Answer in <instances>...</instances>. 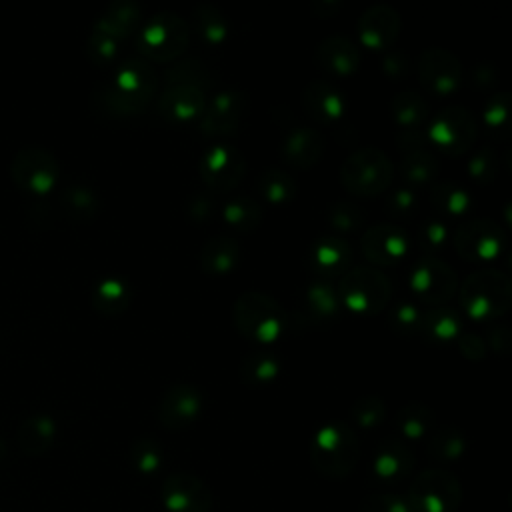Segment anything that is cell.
Returning a JSON list of instances; mask_svg holds the SVG:
<instances>
[{
  "label": "cell",
  "mask_w": 512,
  "mask_h": 512,
  "mask_svg": "<svg viewBox=\"0 0 512 512\" xmlns=\"http://www.w3.org/2000/svg\"><path fill=\"white\" fill-rule=\"evenodd\" d=\"M156 70L144 60H128L118 66L110 84L96 90V108L112 118H128L148 108L156 96Z\"/></svg>",
  "instance_id": "cell-1"
},
{
  "label": "cell",
  "mask_w": 512,
  "mask_h": 512,
  "mask_svg": "<svg viewBox=\"0 0 512 512\" xmlns=\"http://www.w3.org/2000/svg\"><path fill=\"white\" fill-rule=\"evenodd\" d=\"M360 442L356 432L342 420L328 422L316 430L310 442V462L326 478L342 480L356 468Z\"/></svg>",
  "instance_id": "cell-2"
},
{
  "label": "cell",
  "mask_w": 512,
  "mask_h": 512,
  "mask_svg": "<svg viewBox=\"0 0 512 512\" xmlns=\"http://www.w3.org/2000/svg\"><path fill=\"white\" fill-rule=\"evenodd\" d=\"M232 316L240 334L260 344L278 340L288 326V316L280 302L260 290L242 292L234 304Z\"/></svg>",
  "instance_id": "cell-3"
},
{
  "label": "cell",
  "mask_w": 512,
  "mask_h": 512,
  "mask_svg": "<svg viewBox=\"0 0 512 512\" xmlns=\"http://www.w3.org/2000/svg\"><path fill=\"white\" fill-rule=\"evenodd\" d=\"M512 302V284L504 272L478 270L466 276L460 288V304L470 320L502 318Z\"/></svg>",
  "instance_id": "cell-4"
},
{
  "label": "cell",
  "mask_w": 512,
  "mask_h": 512,
  "mask_svg": "<svg viewBox=\"0 0 512 512\" xmlns=\"http://www.w3.org/2000/svg\"><path fill=\"white\" fill-rule=\"evenodd\" d=\"M190 44L188 22L174 12H158L150 16L136 36L138 52L152 62H174Z\"/></svg>",
  "instance_id": "cell-5"
},
{
  "label": "cell",
  "mask_w": 512,
  "mask_h": 512,
  "mask_svg": "<svg viewBox=\"0 0 512 512\" xmlns=\"http://www.w3.org/2000/svg\"><path fill=\"white\" fill-rule=\"evenodd\" d=\"M338 298L348 310L358 316L380 314L392 296V284L386 274L376 268L356 266L340 276Z\"/></svg>",
  "instance_id": "cell-6"
},
{
  "label": "cell",
  "mask_w": 512,
  "mask_h": 512,
  "mask_svg": "<svg viewBox=\"0 0 512 512\" xmlns=\"http://www.w3.org/2000/svg\"><path fill=\"white\" fill-rule=\"evenodd\" d=\"M394 178L390 158L378 148H360L340 166L342 186L356 196H378L388 190Z\"/></svg>",
  "instance_id": "cell-7"
},
{
  "label": "cell",
  "mask_w": 512,
  "mask_h": 512,
  "mask_svg": "<svg viewBox=\"0 0 512 512\" xmlns=\"http://www.w3.org/2000/svg\"><path fill=\"white\" fill-rule=\"evenodd\" d=\"M406 498L416 512H456L462 502V486L448 470L428 468L412 480Z\"/></svg>",
  "instance_id": "cell-8"
},
{
  "label": "cell",
  "mask_w": 512,
  "mask_h": 512,
  "mask_svg": "<svg viewBox=\"0 0 512 512\" xmlns=\"http://www.w3.org/2000/svg\"><path fill=\"white\" fill-rule=\"evenodd\" d=\"M478 126L472 112L464 106H448L434 114L426 138L444 154L460 156L476 140Z\"/></svg>",
  "instance_id": "cell-9"
},
{
  "label": "cell",
  "mask_w": 512,
  "mask_h": 512,
  "mask_svg": "<svg viewBox=\"0 0 512 512\" xmlns=\"http://www.w3.org/2000/svg\"><path fill=\"white\" fill-rule=\"evenodd\" d=\"M60 166L52 152L46 148L30 146L16 152L10 162L12 182L30 194H48L58 182Z\"/></svg>",
  "instance_id": "cell-10"
},
{
  "label": "cell",
  "mask_w": 512,
  "mask_h": 512,
  "mask_svg": "<svg viewBox=\"0 0 512 512\" xmlns=\"http://www.w3.org/2000/svg\"><path fill=\"white\" fill-rule=\"evenodd\" d=\"M410 288L416 298L430 308L444 306L458 288V276L454 268L438 256H420L410 272Z\"/></svg>",
  "instance_id": "cell-11"
},
{
  "label": "cell",
  "mask_w": 512,
  "mask_h": 512,
  "mask_svg": "<svg viewBox=\"0 0 512 512\" xmlns=\"http://www.w3.org/2000/svg\"><path fill=\"white\" fill-rule=\"evenodd\" d=\"M246 174L244 154L228 142L212 144L200 160V178L212 192L234 190Z\"/></svg>",
  "instance_id": "cell-12"
},
{
  "label": "cell",
  "mask_w": 512,
  "mask_h": 512,
  "mask_svg": "<svg viewBox=\"0 0 512 512\" xmlns=\"http://www.w3.org/2000/svg\"><path fill=\"white\" fill-rule=\"evenodd\" d=\"M418 78L424 92L446 98L462 84V64L450 50L426 48L418 58Z\"/></svg>",
  "instance_id": "cell-13"
},
{
  "label": "cell",
  "mask_w": 512,
  "mask_h": 512,
  "mask_svg": "<svg viewBox=\"0 0 512 512\" xmlns=\"http://www.w3.org/2000/svg\"><path fill=\"white\" fill-rule=\"evenodd\" d=\"M452 242L464 260H494L506 248V232L492 220H470L458 226Z\"/></svg>",
  "instance_id": "cell-14"
},
{
  "label": "cell",
  "mask_w": 512,
  "mask_h": 512,
  "mask_svg": "<svg viewBox=\"0 0 512 512\" xmlns=\"http://www.w3.org/2000/svg\"><path fill=\"white\" fill-rule=\"evenodd\" d=\"M248 110V98L238 90H224L212 96L200 116V132L208 138L234 136Z\"/></svg>",
  "instance_id": "cell-15"
},
{
  "label": "cell",
  "mask_w": 512,
  "mask_h": 512,
  "mask_svg": "<svg viewBox=\"0 0 512 512\" xmlns=\"http://www.w3.org/2000/svg\"><path fill=\"white\" fill-rule=\"evenodd\" d=\"M160 498L168 512H210L212 492L190 472H172L164 478Z\"/></svg>",
  "instance_id": "cell-16"
},
{
  "label": "cell",
  "mask_w": 512,
  "mask_h": 512,
  "mask_svg": "<svg viewBox=\"0 0 512 512\" xmlns=\"http://www.w3.org/2000/svg\"><path fill=\"white\" fill-rule=\"evenodd\" d=\"M204 410V398L192 384L170 386L158 404V422L166 430H182L194 424Z\"/></svg>",
  "instance_id": "cell-17"
},
{
  "label": "cell",
  "mask_w": 512,
  "mask_h": 512,
  "mask_svg": "<svg viewBox=\"0 0 512 512\" xmlns=\"http://www.w3.org/2000/svg\"><path fill=\"white\" fill-rule=\"evenodd\" d=\"M362 252L368 262L376 266H394L410 250V240L402 228L396 224H374L370 226L362 240Z\"/></svg>",
  "instance_id": "cell-18"
},
{
  "label": "cell",
  "mask_w": 512,
  "mask_h": 512,
  "mask_svg": "<svg viewBox=\"0 0 512 512\" xmlns=\"http://www.w3.org/2000/svg\"><path fill=\"white\" fill-rule=\"evenodd\" d=\"M208 96L206 90L196 86H166V90L160 94L156 110L158 114L170 122V124H186L194 118H200L206 110Z\"/></svg>",
  "instance_id": "cell-19"
},
{
  "label": "cell",
  "mask_w": 512,
  "mask_h": 512,
  "mask_svg": "<svg viewBox=\"0 0 512 512\" xmlns=\"http://www.w3.org/2000/svg\"><path fill=\"white\" fill-rule=\"evenodd\" d=\"M402 28L400 14L388 4H376L362 12L358 20L360 42L370 50H386L394 44Z\"/></svg>",
  "instance_id": "cell-20"
},
{
  "label": "cell",
  "mask_w": 512,
  "mask_h": 512,
  "mask_svg": "<svg viewBox=\"0 0 512 512\" xmlns=\"http://www.w3.org/2000/svg\"><path fill=\"white\" fill-rule=\"evenodd\" d=\"M302 104L310 118L330 124L340 120L346 114L348 102L344 94L330 82L312 80L302 92Z\"/></svg>",
  "instance_id": "cell-21"
},
{
  "label": "cell",
  "mask_w": 512,
  "mask_h": 512,
  "mask_svg": "<svg viewBox=\"0 0 512 512\" xmlns=\"http://www.w3.org/2000/svg\"><path fill=\"white\" fill-rule=\"evenodd\" d=\"M324 152V138L312 126H294L290 128L280 144V154L284 162L294 168L314 166Z\"/></svg>",
  "instance_id": "cell-22"
},
{
  "label": "cell",
  "mask_w": 512,
  "mask_h": 512,
  "mask_svg": "<svg viewBox=\"0 0 512 512\" xmlns=\"http://www.w3.org/2000/svg\"><path fill=\"white\" fill-rule=\"evenodd\" d=\"M414 468L412 450L398 438H386L378 444L372 458V472L382 482L404 480Z\"/></svg>",
  "instance_id": "cell-23"
},
{
  "label": "cell",
  "mask_w": 512,
  "mask_h": 512,
  "mask_svg": "<svg viewBox=\"0 0 512 512\" xmlns=\"http://www.w3.org/2000/svg\"><path fill=\"white\" fill-rule=\"evenodd\" d=\"M310 266L324 278L342 276L350 270L352 248L346 240L336 236L318 238L310 248Z\"/></svg>",
  "instance_id": "cell-24"
},
{
  "label": "cell",
  "mask_w": 512,
  "mask_h": 512,
  "mask_svg": "<svg viewBox=\"0 0 512 512\" xmlns=\"http://www.w3.org/2000/svg\"><path fill=\"white\" fill-rule=\"evenodd\" d=\"M316 62L332 76H350L360 64V52L350 38L328 36L316 48Z\"/></svg>",
  "instance_id": "cell-25"
},
{
  "label": "cell",
  "mask_w": 512,
  "mask_h": 512,
  "mask_svg": "<svg viewBox=\"0 0 512 512\" xmlns=\"http://www.w3.org/2000/svg\"><path fill=\"white\" fill-rule=\"evenodd\" d=\"M142 22V10L132 0H116L96 18L94 28L116 38L118 42L132 36Z\"/></svg>",
  "instance_id": "cell-26"
},
{
  "label": "cell",
  "mask_w": 512,
  "mask_h": 512,
  "mask_svg": "<svg viewBox=\"0 0 512 512\" xmlns=\"http://www.w3.org/2000/svg\"><path fill=\"white\" fill-rule=\"evenodd\" d=\"M54 440H56V422L48 414L28 416L16 432V442L20 450L28 456L46 454L52 448Z\"/></svg>",
  "instance_id": "cell-27"
},
{
  "label": "cell",
  "mask_w": 512,
  "mask_h": 512,
  "mask_svg": "<svg viewBox=\"0 0 512 512\" xmlns=\"http://www.w3.org/2000/svg\"><path fill=\"white\" fill-rule=\"evenodd\" d=\"M240 262V244L230 236H214L200 250V266L206 274H230Z\"/></svg>",
  "instance_id": "cell-28"
},
{
  "label": "cell",
  "mask_w": 512,
  "mask_h": 512,
  "mask_svg": "<svg viewBox=\"0 0 512 512\" xmlns=\"http://www.w3.org/2000/svg\"><path fill=\"white\" fill-rule=\"evenodd\" d=\"M132 290L124 278L110 276L100 280L92 290V306L106 316L124 312L130 306Z\"/></svg>",
  "instance_id": "cell-29"
},
{
  "label": "cell",
  "mask_w": 512,
  "mask_h": 512,
  "mask_svg": "<svg viewBox=\"0 0 512 512\" xmlns=\"http://www.w3.org/2000/svg\"><path fill=\"white\" fill-rule=\"evenodd\" d=\"M192 28H194L196 36L210 46L222 44L228 36L226 16L214 4H208V2H202L194 8Z\"/></svg>",
  "instance_id": "cell-30"
},
{
  "label": "cell",
  "mask_w": 512,
  "mask_h": 512,
  "mask_svg": "<svg viewBox=\"0 0 512 512\" xmlns=\"http://www.w3.org/2000/svg\"><path fill=\"white\" fill-rule=\"evenodd\" d=\"M222 218L230 228L250 232L256 230L262 224L264 210L260 202L252 196H232L224 208H222Z\"/></svg>",
  "instance_id": "cell-31"
},
{
  "label": "cell",
  "mask_w": 512,
  "mask_h": 512,
  "mask_svg": "<svg viewBox=\"0 0 512 512\" xmlns=\"http://www.w3.org/2000/svg\"><path fill=\"white\" fill-rule=\"evenodd\" d=\"M462 318L448 306H432L422 314L420 334L432 340H452L462 334Z\"/></svg>",
  "instance_id": "cell-32"
},
{
  "label": "cell",
  "mask_w": 512,
  "mask_h": 512,
  "mask_svg": "<svg viewBox=\"0 0 512 512\" xmlns=\"http://www.w3.org/2000/svg\"><path fill=\"white\" fill-rule=\"evenodd\" d=\"M256 190L266 202L282 206L294 200L298 186L288 172L280 168H266L256 178Z\"/></svg>",
  "instance_id": "cell-33"
},
{
  "label": "cell",
  "mask_w": 512,
  "mask_h": 512,
  "mask_svg": "<svg viewBox=\"0 0 512 512\" xmlns=\"http://www.w3.org/2000/svg\"><path fill=\"white\" fill-rule=\"evenodd\" d=\"M304 302H306V310L316 322H328L334 316H338V310H340V298L336 288L324 280L312 282L306 288Z\"/></svg>",
  "instance_id": "cell-34"
},
{
  "label": "cell",
  "mask_w": 512,
  "mask_h": 512,
  "mask_svg": "<svg viewBox=\"0 0 512 512\" xmlns=\"http://www.w3.org/2000/svg\"><path fill=\"white\" fill-rule=\"evenodd\" d=\"M280 372V362L272 352L256 350L242 358L240 378L250 386H266L276 380Z\"/></svg>",
  "instance_id": "cell-35"
},
{
  "label": "cell",
  "mask_w": 512,
  "mask_h": 512,
  "mask_svg": "<svg viewBox=\"0 0 512 512\" xmlns=\"http://www.w3.org/2000/svg\"><path fill=\"white\" fill-rule=\"evenodd\" d=\"M430 202L438 212L460 216L470 208L472 200H470V192L462 184L454 180H440L432 184Z\"/></svg>",
  "instance_id": "cell-36"
},
{
  "label": "cell",
  "mask_w": 512,
  "mask_h": 512,
  "mask_svg": "<svg viewBox=\"0 0 512 512\" xmlns=\"http://www.w3.org/2000/svg\"><path fill=\"white\" fill-rule=\"evenodd\" d=\"M396 426L404 438L418 440L432 432L434 412L422 402H408L396 414Z\"/></svg>",
  "instance_id": "cell-37"
},
{
  "label": "cell",
  "mask_w": 512,
  "mask_h": 512,
  "mask_svg": "<svg viewBox=\"0 0 512 512\" xmlns=\"http://www.w3.org/2000/svg\"><path fill=\"white\" fill-rule=\"evenodd\" d=\"M392 116L400 130L406 128H420L422 122L428 118V102L424 96L412 90L398 92L392 98Z\"/></svg>",
  "instance_id": "cell-38"
},
{
  "label": "cell",
  "mask_w": 512,
  "mask_h": 512,
  "mask_svg": "<svg viewBox=\"0 0 512 512\" xmlns=\"http://www.w3.org/2000/svg\"><path fill=\"white\" fill-rule=\"evenodd\" d=\"M428 454L438 462H454L466 452V436L456 426H444L428 436Z\"/></svg>",
  "instance_id": "cell-39"
},
{
  "label": "cell",
  "mask_w": 512,
  "mask_h": 512,
  "mask_svg": "<svg viewBox=\"0 0 512 512\" xmlns=\"http://www.w3.org/2000/svg\"><path fill=\"white\" fill-rule=\"evenodd\" d=\"M440 164L426 148L406 152L400 160V174L410 184H428L438 176Z\"/></svg>",
  "instance_id": "cell-40"
},
{
  "label": "cell",
  "mask_w": 512,
  "mask_h": 512,
  "mask_svg": "<svg viewBox=\"0 0 512 512\" xmlns=\"http://www.w3.org/2000/svg\"><path fill=\"white\" fill-rule=\"evenodd\" d=\"M60 204H62V210L76 220H88L98 212L96 192L82 184L66 188L60 196Z\"/></svg>",
  "instance_id": "cell-41"
},
{
  "label": "cell",
  "mask_w": 512,
  "mask_h": 512,
  "mask_svg": "<svg viewBox=\"0 0 512 512\" xmlns=\"http://www.w3.org/2000/svg\"><path fill=\"white\" fill-rule=\"evenodd\" d=\"M166 86H176V84H184V86H196V88H210V72L208 68L198 60V58H190V60H182L172 64L166 74H164Z\"/></svg>",
  "instance_id": "cell-42"
},
{
  "label": "cell",
  "mask_w": 512,
  "mask_h": 512,
  "mask_svg": "<svg viewBox=\"0 0 512 512\" xmlns=\"http://www.w3.org/2000/svg\"><path fill=\"white\" fill-rule=\"evenodd\" d=\"M388 326L398 336L414 338L420 334V328H422V312L418 310L416 304H412L408 300L398 302L392 306V310L388 314Z\"/></svg>",
  "instance_id": "cell-43"
},
{
  "label": "cell",
  "mask_w": 512,
  "mask_h": 512,
  "mask_svg": "<svg viewBox=\"0 0 512 512\" xmlns=\"http://www.w3.org/2000/svg\"><path fill=\"white\" fill-rule=\"evenodd\" d=\"M130 460L140 474H156L162 466V446L154 438H138L130 446Z\"/></svg>",
  "instance_id": "cell-44"
},
{
  "label": "cell",
  "mask_w": 512,
  "mask_h": 512,
  "mask_svg": "<svg viewBox=\"0 0 512 512\" xmlns=\"http://www.w3.org/2000/svg\"><path fill=\"white\" fill-rule=\"evenodd\" d=\"M350 416L360 428H376L386 418V404L380 396L374 394L360 396L352 404Z\"/></svg>",
  "instance_id": "cell-45"
},
{
  "label": "cell",
  "mask_w": 512,
  "mask_h": 512,
  "mask_svg": "<svg viewBox=\"0 0 512 512\" xmlns=\"http://www.w3.org/2000/svg\"><path fill=\"white\" fill-rule=\"evenodd\" d=\"M120 42L96 28H92V34L88 38V44H86V54L90 58L92 64L96 66H106V64H112L118 56V48Z\"/></svg>",
  "instance_id": "cell-46"
},
{
  "label": "cell",
  "mask_w": 512,
  "mask_h": 512,
  "mask_svg": "<svg viewBox=\"0 0 512 512\" xmlns=\"http://www.w3.org/2000/svg\"><path fill=\"white\" fill-rule=\"evenodd\" d=\"M510 98L506 92H500L496 96H492V100L486 104L484 112H482V120L484 126L490 132H498V134H506L508 126H510Z\"/></svg>",
  "instance_id": "cell-47"
},
{
  "label": "cell",
  "mask_w": 512,
  "mask_h": 512,
  "mask_svg": "<svg viewBox=\"0 0 512 512\" xmlns=\"http://www.w3.org/2000/svg\"><path fill=\"white\" fill-rule=\"evenodd\" d=\"M468 174L472 180L488 184L498 174V154L494 148L484 146L468 160Z\"/></svg>",
  "instance_id": "cell-48"
},
{
  "label": "cell",
  "mask_w": 512,
  "mask_h": 512,
  "mask_svg": "<svg viewBox=\"0 0 512 512\" xmlns=\"http://www.w3.org/2000/svg\"><path fill=\"white\" fill-rule=\"evenodd\" d=\"M358 512H416L406 496L392 492H376L360 502Z\"/></svg>",
  "instance_id": "cell-49"
},
{
  "label": "cell",
  "mask_w": 512,
  "mask_h": 512,
  "mask_svg": "<svg viewBox=\"0 0 512 512\" xmlns=\"http://www.w3.org/2000/svg\"><path fill=\"white\" fill-rule=\"evenodd\" d=\"M448 242V226L440 220H426L418 228V246L426 252L424 256H434Z\"/></svg>",
  "instance_id": "cell-50"
},
{
  "label": "cell",
  "mask_w": 512,
  "mask_h": 512,
  "mask_svg": "<svg viewBox=\"0 0 512 512\" xmlns=\"http://www.w3.org/2000/svg\"><path fill=\"white\" fill-rule=\"evenodd\" d=\"M328 222L338 232H352L362 224V212L358 206L348 202H336L328 208Z\"/></svg>",
  "instance_id": "cell-51"
},
{
  "label": "cell",
  "mask_w": 512,
  "mask_h": 512,
  "mask_svg": "<svg viewBox=\"0 0 512 512\" xmlns=\"http://www.w3.org/2000/svg\"><path fill=\"white\" fill-rule=\"evenodd\" d=\"M416 206H418V198L410 188H396L388 196V212L392 216H398V218L410 216L416 210Z\"/></svg>",
  "instance_id": "cell-52"
},
{
  "label": "cell",
  "mask_w": 512,
  "mask_h": 512,
  "mask_svg": "<svg viewBox=\"0 0 512 512\" xmlns=\"http://www.w3.org/2000/svg\"><path fill=\"white\" fill-rule=\"evenodd\" d=\"M214 210H216V204H214V198L208 196V194H198L190 200L188 204V216L196 222H206L214 216Z\"/></svg>",
  "instance_id": "cell-53"
},
{
  "label": "cell",
  "mask_w": 512,
  "mask_h": 512,
  "mask_svg": "<svg viewBox=\"0 0 512 512\" xmlns=\"http://www.w3.org/2000/svg\"><path fill=\"white\" fill-rule=\"evenodd\" d=\"M408 68V58L402 52H388L382 60V72L392 80L404 78L408 74Z\"/></svg>",
  "instance_id": "cell-54"
},
{
  "label": "cell",
  "mask_w": 512,
  "mask_h": 512,
  "mask_svg": "<svg viewBox=\"0 0 512 512\" xmlns=\"http://www.w3.org/2000/svg\"><path fill=\"white\" fill-rule=\"evenodd\" d=\"M458 346H460L462 356H466L468 360H480L486 352L482 338L474 332H462L458 336Z\"/></svg>",
  "instance_id": "cell-55"
},
{
  "label": "cell",
  "mask_w": 512,
  "mask_h": 512,
  "mask_svg": "<svg viewBox=\"0 0 512 512\" xmlns=\"http://www.w3.org/2000/svg\"><path fill=\"white\" fill-rule=\"evenodd\" d=\"M396 142H398V148H402L404 152L420 150V148H424L426 134L420 128H406V130L398 132Z\"/></svg>",
  "instance_id": "cell-56"
},
{
  "label": "cell",
  "mask_w": 512,
  "mask_h": 512,
  "mask_svg": "<svg viewBox=\"0 0 512 512\" xmlns=\"http://www.w3.org/2000/svg\"><path fill=\"white\" fill-rule=\"evenodd\" d=\"M490 344L496 352L500 354H506L508 348H510V334H508V328L504 324H498L492 332H490Z\"/></svg>",
  "instance_id": "cell-57"
},
{
  "label": "cell",
  "mask_w": 512,
  "mask_h": 512,
  "mask_svg": "<svg viewBox=\"0 0 512 512\" xmlns=\"http://www.w3.org/2000/svg\"><path fill=\"white\" fill-rule=\"evenodd\" d=\"M472 80H474L476 86H490V84H494V80H496V72H494V68L488 66V64H478V66L474 68Z\"/></svg>",
  "instance_id": "cell-58"
},
{
  "label": "cell",
  "mask_w": 512,
  "mask_h": 512,
  "mask_svg": "<svg viewBox=\"0 0 512 512\" xmlns=\"http://www.w3.org/2000/svg\"><path fill=\"white\" fill-rule=\"evenodd\" d=\"M4 456H6V444L0 440V462L4 460Z\"/></svg>",
  "instance_id": "cell-59"
}]
</instances>
